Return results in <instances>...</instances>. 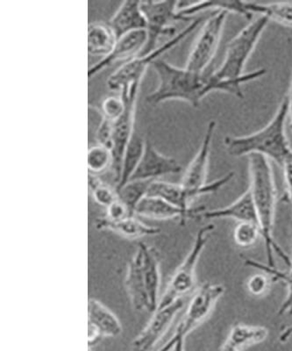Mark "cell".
Masks as SVG:
<instances>
[{
    "label": "cell",
    "mask_w": 292,
    "mask_h": 351,
    "mask_svg": "<svg viewBox=\"0 0 292 351\" xmlns=\"http://www.w3.org/2000/svg\"><path fill=\"white\" fill-rule=\"evenodd\" d=\"M151 68L158 77V86L146 97L152 106L179 100L188 103L193 108L199 106L201 101L213 92H222L243 99V84L265 76L266 69H258L245 74L240 80H221L213 72H196L186 68H179L159 58Z\"/></svg>",
    "instance_id": "cell-1"
},
{
    "label": "cell",
    "mask_w": 292,
    "mask_h": 351,
    "mask_svg": "<svg viewBox=\"0 0 292 351\" xmlns=\"http://www.w3.org/2000/svg\"><path fill=\"white\" fill-rule=\"evenodd\" d=\"M247 158L250 177L249 190L256 206L262 237L265 243L268 261L267 265L276 267V253L289 266L291 265L290 256L282 250L273 237L278 205V191L271 162L265 156L256 154L247 156Z\"/></svg>",
    "instance_id": "cell-2"
},
{
    "label": "cell",
    "mask_w": 292,
    "mask_h": 351,
    "mask_svg": "<svg viewBox=\"0 0 292 351\" xmlns=\"http://www.w3.org/2000/svg\"><path fill=\"white\" fill-rule=\"evenodd\" d=\"M288 117L289 102L287 95H285L275 115L262 130L249 136H226V150L229 155L235 158L249 156L254 154L263 156L282 167L292 153L285 130Z\"/></svg>",
    "instance_id": "cell-3"
},
{
    "label": "cell",
    "mask_w": 292,
    "mask_h": 351,
    "mask_svg": "<svg viewBox=\"0 0 292 351\" xmlns=\"http://www.w3.org/2000/svg\"><path fill=\"white\" fill-rule=\"evenodd\" d=\"M269 21L265 16H258L228 43L221 67L213 71L217 78L221 80H237L244 76L247 62Z\"/></svg>",
    "instance_id": "cell-4"
},
{
    "label": "cell",
    "mask_w": 292,
    "mask_h": 351,
    "mask_svg": "<svg viewBox=\"0 0 292 351\" xmlns=\"http://www.w3.org/2000/svg\"><path fill=\"white\" fill-rule=\"evenodd\" d=\"M215 228V226L210 223L203 226L197 230L193 247L184 261L175 269L167 288L159 300L157 309L168 306L178 300L184 299V296L193 289L196 283L197 263Z\"/></svg>",
    "instance_id": "cell-5"
},
{
    "label": "cell",
    "mask_w": 292,
    "mask_h": 351,
    "mask_svg": "<svg viewBox=\"0 0 292 351\" xmlns=\"http://www.w3.org/2000/svg\"><path fill=\"white\" fill-rule=\"evenodd\" d=\"M203 20L204 17L195 19L180 33L171 37L168 42L158 47L155 51L150 53V54L144 56H137V58L132 59L130 61L124 62L121 67H119L108 78L106 84H108V89L111 90H121L127 84L134 82L141 83L147 69L151 67L153 62L159 59L160 56L168 52L169 50L173 49L182 40L186 38L189 34L193 33L199 26L201 21Z\"/></svg>",
    "instance_id": "cell-6"
},
{
    "label": "cell",
    "mask_w": 292,
    "mask_h": 351,
    "mask_svg": "<svg viewBox=\"0 0 292 351\" xmlns=\"http://www.w3.org/2000/svg\"><path fill=\"white\" fill-rule=\"evenodd\" d=\"M178 1H141V8L146 19L147 43L139 56L150 54L158 48L157 43L162 36H175V23L178 21H193L178 12Z\"/></svg>",
    "instance_id": "cell-7"
},
{
    "label": "cell",
    "mask_w": 292,
    "mask_h": 351,
    "mask_svg": "<svg viewBox=\"0 0 292 351\" xmlns=\"http://www.w3.org/2000/svg\"><path fill=\"white\" fill-rule=\"evenodd\" d=\"M228 15V12L217 11L207 18L195 40L185 68L200 73L208 71L218 51Z\"/></svg>",
    "instance_id": "cell-8"
},
{
    "label": "cell",
    "mask_w": 292,
    "mask_h": 351,
    "mask_svg": "<svg viewBox=\"0 0 292 351\" xmlns=\"http://www.w3.org/2000/svg\"><path fill=\"white\" fill-rule=\"evenodd\" d=\"M140 82H134L122 88L121 96L125 102L124 114L114 122V146H112V155H114V165L116 184L121 178L122 160H123L125 149L130 143L134 134V121H136V110L138 93L141 86Z\"/></svg>",
    "instance_id": "cell-9"
},
{
    "label": "cell",
    "mask_w": 292,
    "mask_h": 351,
    "mask_svg": "<svg viewBox=\"0 0 292 351\" xmlns=\"http://www.w3.org/2000/svg\"><path fill=\"white\" fill-rule=\"evenodd\" d=\"M226 288L221 284H203L188 304L186 313L178 326L175 335L184 338L208 317L216 304L224 295Z\"/></svg>",
    "instance_id": "cell-10"
},
{
    "label": "cell",
    "mask_w": 292,
    "mask_h": 351,
    "mask_svg": "<svg viewBox=\"0 0 292 351\" xmlns=\"http://www.w3.org/2000/svg\"><path fill=\"white\" fill-rule=\"evenodd\" d=\"M184 306V299L156 309L149 324L132 343V351H151L167 333L175 316Z\"/></svg>",
    "instance_id": "cell-11"
},
{
    "label": "cell",
    "mask_w": 292,
    "mask_h": 351,
    "mask_svg": "<svg viewBox=\"0 0 292 351\" xmlns=\"http://www.w3.org/2000/svg\"><path fill=\"white\" fill-rule=\"evenodd\" d=\"M182 170L178 160L163 155L149 140H146L143 158L130 181L158 180L163 176L180 173Z\"/></svg>",
    "instance_id": "cell-12"
},
{
    "label": "cell",
    "mask_w": 292,
    "mask_h": 351,
    "mask_svg": "<svg viewBox=\"0 0 292 351\" xmlns=\"http://www.w3.org/2000/svg\"><path fill=\"white\" fill-rule=\"evenodd\" d=\"M217 123L215 121H211L207 125L205 136L199 152L191 160L189 166L182 180L181 184L186 189L200 191L206 186L207 174L211 156L212 144L215 137Z\"/></svg>",
    "instance_id": "cell-13"
},
{
    "label": "cell",
    "mask_w": 292,
    "mask_h": 351,
    "mask_svg": "<svg viewBox=\"0 0 292 351\" xmlns=\"http://www.w3.org/2000/svg\"><path fill=\"white\" fill-rule=\"evenodd\" d=\"M147 43V33L146 30L136 31V32L119 37L111 54L94 64L88 71V77L92 78L105 69L114 65L115 62H127L137 58L145 49Z\"/></svg>",
    "instance_id": "cell-14"
},
{
    "label": "cell",
    "mask_w": 292,
    "mask_h": 351,
    "mask_svg": "<svg viewBox=\"0 0 292 351\" xmlns=\"http://www.w3.org/2000/svg\"><path fill=\"white\" fill-rule=\"evenodd\" d=\"M206 206H193L189 210L177 208L158 197L147 195L137 206L136 215L158 221L178 219L184 225L188 219H199Z\"/></svg>",
    "instance_id": "cell-15"
},
{
    "label": "cell",
    "mask_w": 292,
    "mask_h": 351,
    "mask_svg": "<svg viewBox=\"0 0 292 351\" xmlns=\"http://www.w3.org/2000/svg\"><path fill=\"white\" fill-rule=\"evenodd\" d=\"M141 262V271L145 282L151 313H155L159 303V289L161 285L160 255L158 250L145 243H140L136 252Z\"/></svg>",
    "instance_id": "cell-16"
},
{
    "label": "cell",
    "mask_w": 292,
    "mask_h": 351,
    "mask_svg": "<svg viewBox=\"0 0 292 351\" xmlns=\"http://www.w3.org/2000/svg\"><path fill=\"white\" fill-rule=\"evenodd\" d=\"M199 218L206 219H232L240 222H254L259 224L258 215L250 190L239 197L234 202L225 208L205 210ZM260 226V225H259Z\"/></svg>",
    "instance_id": "cell-17"
},
{
    "label": "cell",
    "mask_w": 292,
    "mask_h": 351,
    "mask_svg": "<svg viewBox=\"0 0 292 351\" xmlns=\"http://www.w3.org/2000/svg\"><path fill=\"white\" fill-rule=\"evenodd\" d=\"M109 25L119 37L136 31L146 30L147 22L141 8V1H125L112 15Z\"/></svg>",
    "instance_id": "cell-18"
},
{
    "label": "cell",
    "mask_w": 292,
    "mask_h": 351,
    "mask_svg": "<svg viewBox=\"0 0 292 351\" xmlns=\"http://www.w3.org/2000/svg\"><path fill=\"white\" fill-rule=\"evenodd\" d=\"M136 216H131V217L116 221H110L106 217L99 218L96 221V228L100 230L114 232L119 236L130 238V239L156 236L161 231L158 228L144 223L140 219H136Z\"/></svg>",
    "instance_id": "cell-19"
},
{
    "label": "cell",
    "mask_w": 292,
    "mask_h": 351,
    "mask_svg": "<svg viewBox=\"0 0 292 351\" xmlns=\"http://www.w3.org/2000/svg\"><path fill=\"white\" fill-rule=\"evenodd\" d=\"M125 285L134 310L139 312L143 310L151 312L145 282L141 271L140 258L136 253L128 265Z\"/></svg>",
    "instance_id": "cell-20"
},
{
    "label": "cell",
    "mask_w": 292,
    "mask_h": 351,
    "mask_svg": "<svg viewBox=\"0 0 292 351\" xmlns=\"http://www.w3.org/2000/svg\"><path fill=\"white\" fill-rule=\"evenodd\" d=\"M88 324L95 328L102 337H117L123 330L117 316L94 299H90L88 304Z\"/></svg>",
    "instance_id": "cell-21"
},
{
    "label": "cell",
    "mask_w": 292,
    "mask_h": 351,
    "mask_svg": "<svg viewBox=\"0 0 292 351\" xmlns=\"http://www.w3.org/2000/svg\"><path fill=\"white\" fill-rule=\"evenodd\" d=\"M268 335V329L260 326L235 325L229 332L221 351H241L263 343Z\"/></svg>",
    "instance_id": "cell-22"
},
{
    "label": "cell",
    "mask_w": 292,
    "mask_h": 351,
    "mask_svg": "<svg viewBox=\"0 0 292 351\" xmlns=\"http://www.w3.org/2000/svg\"><path fill=\"white\" fill-rule=\"evenodd\" d=\"M118 36L109 23L93 22L88 26V53L92 56H102L111 54L117 43Z\"/></svg>",
    "instance_id": "cell-23"
},
{
    "label": "cell",
    "mask_w": 292,
    "mask_h": 351,
    "mask_svg": "<svg viewBox=\"0 0 292 351\" xmlns=\"http://www.w3.org/2000/svg\"><path fill=\"white\" fill-rule=\"evenodd\" d=\"M244 8L250 15L259 14L282 26L292 27V2L262 4L257 2H244Z\"/></svg>",
    "instance_id": "cell-24"
},
{
    "label": "cell",
    "mask_w": 292,
    "mask_h": 351,
    "mask_svg": "<svg viewBox=\"0 0 292 351\" xmlns=\"http://www.w3.org/2000/svg\"><path fill=\"white\" fill-rule=\"evenodd\" d=\"M145 144L146 140L134 134L125 150L123 160H122L121 178L118 184H116V190H119L130 180L143 158Z\"/></svg>",
    "instance_id": "cell-25"
},
{
    "label": "cell",
    "mask_w": 292,
    "mask_h": 351,
    "mask_svg": "<svg viewBox=\"0 0 292 351\" xmlns=\"http://www.w3.org/2000/svg\"><path fill=\"white\" fill-rule=\"evenodd\" d=\"M291 234L292 244V219L291 223ZM245 265L260 269L265 274L271 276L274 281H282L284 284L287 290V299L282 302L280 308L278 310V315H282L285 313L292 315V258H291V265H289V271H281L276 267H269V265H263L256 260L246 258L244 260Z\"/></svg>",
    "instance_id": "cell-26"
},
{
    "label": "cell",
    "mask_w": 292,
    "mask_h": 351,
    "mask_svg": "<svg viewBox=\"0 0 292 351\" xmlns=\"http://www.w3.org/2000/svg\"><path fill=\"white\" fill-rule=\"evenodd\" d=\"M153 180H131L117 191L119 199L136 215L139 203L147 195Z\"/></svg>",
    "instance_id": "cell-27"
},
{
    "label": "cell",
    "mask_w": 292,
    "mask_h": 351,
    "mask_svg": "<svg viewBox=\"0 0 292 351\" xmlns=\"http://www.w3.org/2000/svg\"><path fill=\"white\" fill-rule=\"evenodd\" d=\"M87 162L89 173L99 176L112 168L114 155L111 149L97 143L88 150Z\"/></svg>",
    "instance_id": "cell-28"
},
{
    "label": "cell",
    "mask_w": 292,
    "mask_h": 351,
    "mask_svg": "<svg viewBox=\"0 0 292 351\" xmlns=\"http://www.w3.org/2000/svg\"><path fill=\"white\" fill-rule=\"evenodd\" d=\"M88 182L93 199L99 205L106 208L119 199L117 191L104 183L97 175L89 173Z\"/></svg>",
    "instance_id": "cell-29"
},
{
    "label": "cell",
    "mask_w": 292,
    "mask_h": 351,
    "mask_svg": "<svg viewBox=\"0 0 292 351\" xmlns=\"http://www.w3.org/2000/svg\"><path fill=\"white\" fill-rule=\"evenodd\" d=\"M262 237L259 224L254 222H240L234 228V241L239 247H250Z\"/></svg>",
    "instance_id": "cell-30"
},
{
    "label": "cell",
    "mask_w": 292,
    "mask_h": 351,
    "mask_svg": "<svg viewBox=\"0 0 292 351\" xmlns=\"http://www.w3.org/2000/svg\"><path fill=\"white\" fill-rule=\"evenodd\" d=\"M125 110V102L121 95L108 96L103 100L101 106L102 117L115 122L121 117Z\"/></svg>",
    "instance_id": "cell-31"
},
{
    "label": "cell",
    "mask_w": 292,
    "mask_h": 351,
    "mask_svg": "<svg viewBox=\"0 0 292 351\" xmlns=\"http://www.w3.org/2000/svg\"><path fill=\"white\" fill-rule=\"evenodd\" d=\"M271 287V278L268 274H260L251 276L246 283L247 290L254 296L265 295Z\"/></svg>",
    "instance_id": "cell-32"
},
{
    "label": "cell",
    "mask_w": 292,
    "mask_h": 351,
    "mask_svg": "<svg viewBox=\"0 0 292 351\" xmlns=\"http://www.w3.org/2000/svg\"><path fill=\"white\" fill-rule=\"evenodd\" d=\"M114 122L101 118L96 133L97 143L112 150L114 146Z\"/></svg>",
    "instance_id": "cell-33"
},
{
    "label": "cell",
    "mask_w": 292,
    "mask_h": 351,
    "mask_svg": "<svg viewBox=\"0 0 292 351\" xmlns=\"http://www.w3.org/2000/svg\"><path fill=\"white\" fill-rule=\"evenodd\" d=\"M131 216L136 215H134L133 213L131 212V210L128 208V206L119 199L111 204L108 208H106V218L110 219V221H121V219L131 217Z\"/></svg>",
    "instance_id": "cell-34"
},
{
    "label": "cell",
    "mask_w": 292,
    "mask_h": 351,
    "mask_svg": "<svg viewBox=\"0 0 292 351\" xmlns=\"http://www.w3.org/2000/svg\"><path fill=\"white\" fill-rule=\"evenodd\" d=\"M284 171L285 189H287V199L291 204L292 209V153L285 160L282 165Z\"/></svg>",
    "instance_id": "cell-35"
},
{
    "label": "cell",
    "mask_w": 292,
    "mask_h": 351,
    "mask_svg": "<svg viewBox=\"0 0 292 351\" xmlns=\"http://www.w3.org/2000/svg\"><path fill=\"white\" fill-rule=\"evenodd\" d=\"M185 339L186 338L174 335L159 351H184Z\"/></svg>",
    "instance_id": "cell-36"
},
{
    "label": "cell",
    "mask_w": 292,
    "mask_h": 351,
    "mask_svg": "<svg viewBox=\"0 0 292 351\" xmlns=\"http://www.w3.org/2000/svg\"><path fill=\"white\" fill-rule=\"evenodd\" d=\"M292 335V324L288 326V327L284 330L282 331L280 337H279V340H280L281 343H287V341L290 339V337Z\"/></svg>",
    "instance_id": "cell-37"
},
{
    "label": "cell",
    "mask_w": 292,
    "mask_h": 351,
    "mask_svg": "<svg viewBox=\"0 0 292 351\" xmlns=\"http://www.w3.org/2000/svg\"><path fill=\"white\" fill-rule=\"evenodd\" d=\"M289 102V117L291 119L290 125L292 131V77L291 81V86L290 90H289V93L287 94Z\"/></svg>",
    "instance_id": "cell-38"
},
{
    "label": "cell",
    "mask_w": 292,
    "mask_h": 351,
    "mask_svg": "<svg viewBox=\"0 0 292 351\" xmlns=\"http://www.w3.org/2000/svg\"><path fill=\"white\" fill-rule=\"evenodd\" d=\"M89 351H92V350H90H90H89Z\"/></svg>",
    "instance_id": "cell-39"
}]
</instances>
